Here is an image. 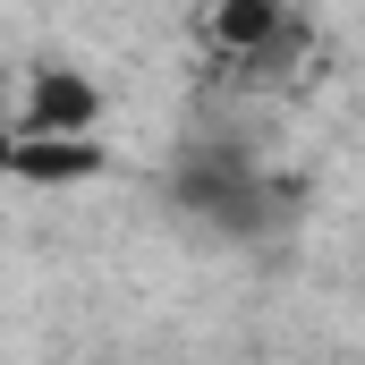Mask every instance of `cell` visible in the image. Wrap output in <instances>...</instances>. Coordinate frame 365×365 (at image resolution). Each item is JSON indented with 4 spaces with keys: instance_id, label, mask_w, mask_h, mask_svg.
I'll return each instance as SVG.
<instances>
[{
    "instance_id": "3",
    "label": "cell",
    "mask_w": 365,
    "mask_h": 365,
    "mask_svg": "<svg viewBox=\"0 0 365 365\" xmlns=\"http://www.w3.org/2000/svg\"><path fill=\"white\" fill-rule=\"evenodd\" d=\"M93 119H102V86L86 68L43 60L17 77V136H93Z\"/></svg>"
},
{
    "instance_id": "4",
    "label": "cell",
    "mask_w": 365,
    "mask_h": 365,
    "mask_svg": "<svg viewBox=\"0 0 365 365\" xmlns=\"http://www.w3.org/2000/svg\"><path fill=\"white\" fill-rule=\"evenodd\" d=\"M102 170H110L102 136H17V153H9V179L26 187H77V179H102Z\"/></svg>"
},
{
    "instance_id": "1",
    "label": "cell",
    "mask_w": 365,
    "mask_h": 365,
    "mask_svg": "<svg viewBox=\"0 0 365 365\" xmlns=\"http://www.w3.org/2000/svg\"><path fill=\"white\" fill-rule=\"evenodd\" d=\"M314 51V26L289 0H204L195 60L212 86H289Z\"/></svg>"
},
{
    "instance_id": "2",
    "label": "cell",
    "mask_w": 365,
    "mask_h": 365,
    "mask_svg": "<svg viewBox=\"0 0 365 365\" xmlns=\"http://www.w3.org/2000/svg\"><path fill=\"white\" fill-rule=\"evenodd\" d=\"M170 204H179L195 230H221V238H272L280 221L297 212V187L272 179L255 153H238V145H195L179 153V170H170Z\"/></svg>"
},
{
    "instance_id": "5",
    "label": "cell",
    "mask_w": 365,
    "mask_h": 365,
    "mask_svg": "<svg viewBox=\"0 0 365 365\" xmlns=\"http://www.w3.org/2000/svg\"><path fill=\"white\" fill-rule=\"evenodd\" d=\"M9 153H17V86L0 77V170H9Z\"/></svg>"
}]
</instances>
